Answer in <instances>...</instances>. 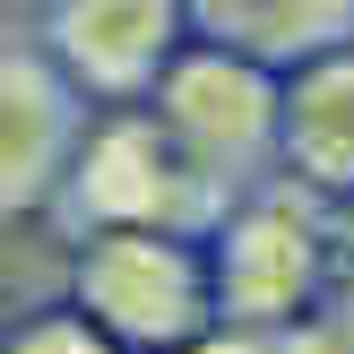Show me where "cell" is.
Masks as SVG:
<instances>
[{
    "label": "cell",
    "instance_id": "obj_1",
    "mask_svg": "<svg viewBox=\"0 0 354 354\" xmlns=\"http://www.w3.org/2000/svg\"><path fill=\"white\" fill-rule=\"evenodd\" d=\"M207 286H216V328L286 337L294 320H311L328 303V286H337L328 199L294 190L286 173L242 190L225 207V225L207 234Z\"/></svg>",
    "mask_w": 354,
    "mask_h": 354
},
{
    "label": "cell",
    "instance_id": "obj_2",
    "mask_svg": "<svg viewBox=\"0 0 354 354\" xmlns=\"http://www.w3.org/2000/svg\"><path fill=\"white\" fill-rule=\"evenodd\" d=\"M147 121L165 130V147L182 156V173L216 207L277 182V69L259 61H234L216 44H182L147 95Z\"/></svg>",
    "mask_w": 354,
    "mask_h": 354
},
{
    "label": "cell",
    "instance_id": "obj_3",
    "mask_svg": "<svg viewBox=\"0 0 354 354\" xmlns=\"http://www.w3.org/2000/svg\"><path fill=\"white\" fill-rule=\"evenodd\" d=\"M78 320L121 354H182L216 328L207 242L182 234H86L78 242Z\"/></svg>",
    "mask_w": 354,
    "mask_h": 354
},
{
    "label": "cell",
    "instance_id": "obj_4",
    "mask_svg": "<svg viewBox=\"0 0 354 354\" xmlns=\"http://www.w3.org/2000/svg\"><path fill=\"white\" fill-rule=\"evenodd\" d=\"M61 216L86 234H182V242H207L225 225V207L207 199L199 182L182 173V156L165 147L147 113H113L78 138V165L61 182Z\"/></svg>",
    "mask_w": 354,
    "mask_h": 354
},
{
    "label": "cell",
    "instance_id": "obj_5",
    "mask_svg": "<svg viewBox=\"0 0 354 354\" xmlns=\"http://www.w3.org/2000/svg\"><path fill=\"white\" fill-rule=\"evenodd\" d=\"M190 17L182 0H44V61L78 95L138 104L173 69Z\"/></svg>",
    "mask_w": 354,
    "mask_h": 354
},
{
    "label": "cell",
    "instance_id": "obj_6",
    "mask_svg": "<svg viewBox=\"0 0 354 354\" xmlns=\"http://www.w3.org/2000/svg\"><path fill=\"white\" fill-rule=\"evenodd\" d=\"M86 138V95L26 44H0V216L61 199Z\"/></svg>",
    "mask_w": 354,
    "mask_h": 354
},
{
    "label": "cell",
    "instance_id": "obj_7",
    "mask_svg": "<svg viewBox=\"0 0 354 354\" xmlns=\"http://www.w3.org/2000/svg\"><path fill=\"white\" fill-rule=\"evenodd\" d=\"M277 173L311 199H354V44L277 78Z\"/></svg>",
    "mask_w": 354,
    "mask_h": 354
},
{
    "label": "cell",
    "instance_id": "obj_8",
    "mask_svg": "<svg viewBox=\"0 0 354 354\" xmlns=\"http://www.w3.org/2000/svg\"><path fill=\"white\" fill-rule=\"evenodd\" d=\"M190 35L234 61H259V69H303L320 52L354 44V0H182Z\"/></svg>",
    "mask_w": 354,
    "mask_h": 354
},
{
    "label": "cell",
    "instance_id": "obj_9",
    "mask_svg": "<svg viewBox=\"0 0 354 354\" xmlns=\"http://www.w3.org/2000/svg\"><path fill=\"white\" fill-rule=\"evenodd\" d=\"M0 354H121V346L104 337L95 320H78V311H35V320L17 328Z\"/></svg>",
    "mask_w": 354,
    "mask_h": 354
},
{
    "label": "cell",
    "instance_id": "obj_10",
    "mask_svg": "<svg viewBox=\"0 0 354 354\" xmlns=\"http://www.w3.org/2000/svg\"><path fill=\"white\" fill-rule=\"evenodd\" d=\"M277 354H354V303H320L311 320H294Z\"/></svg>",
    "mask_w": 354,
    "mask_h": 354
},
{
    "label": "cell",
    "instance_id": "obj_11",
    "mask_svg": "<svg viewBox=\"0 0 354 354\" xmlns=\"http://www.w3.org/2000/svg\"><path fill=\"white\" fill-rule=\"evenodd\" d=\"M328 251H337V286H346V303H354V199L328 207Z\"/></svg>",
    "mask_w": 354,
    "mask_h": 354
},
{
    "label": "cell",
    "instance_id": "obj_12",
    "mask_svg": "<svg viewBox=\"0 0 354 354\" xmlns=\"http://www.w3.org/2000/svg\"><path fill=\"white\" fill-rule=\"evenodd\" d=\"M182 354H277V337H251V328H207V337L182 346Z\"/></svg>",
    "mask_w": 354,
    "mask_h": 354
},
{
    "label": "cell",
    "instance_id": "obj_13",
    "mask_svg": "<svg viewBox=\"0 0 354 354\" xmlns=\"http://www.w3.org/2000/svg\"><path fill=\"white\" fill-rule=\"evenodd\" d=\"M0 9H44V0H0Z\"/></svg>",
    "mask_w": 354,
    "mask_h": 354
}]
</instances>
